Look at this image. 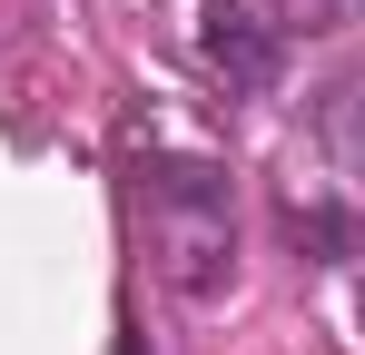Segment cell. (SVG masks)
Returning <instances> with one entry per match:
<instances>
[{"label": "cell", "mask_w": 365, "mask_h": 355, "mask_svg": "<svg viewBox=\"0 0 365 355\" xmlns=\"http://www.w3.org/2000/svg\"><path fill=\"white\" fill-rule=\"evenodd\" d=\"M138 217L148 257L178 296H217L237 277V197L217 158H138Z\"/></svg>", "instance_id": "obj_1"}, {"label": "cell", "mask_w": 365, "mask_h": 355, "mask_svg": "<svg viewBox=\"0 0 365 355\" xmlns=\"http://www.w3.org/2000/svg\"><path fill=\"white\" fill-rule=\"evenodd\" d=\"M197 50H207V69L227 79V89H267L277 79V30L257 20V10H207V30H197Z\"/></svg>", "instance_id": "obj_2"}, {"label": "cell", "mask_w": 365, "mask_h": 355, "mask_svg": "<svg viewBox=\"0 0 365 355\" xmlns=\"http://www.w3.org/2000/svg\"><path fill=\"white\" fill-rule=\"evenodd\" d=\"M316 128H326L336 158H356V168H365V69H346V79L316 99Z\"/></svg>", "instance_id": "obj_3"}, {"label": "cell", "mask_w": 365, "mask_h": 355, "mask_svg": "<svg viewBox=\"0 0 365 355\" xmlns=\"http://www.w3.org/2000/svg\"><path fill=\"white\" fill-rule=\"evenodd\" d=\"M287 237H297L306 257H356V247H365V217H336V207H306V197H287Z\"/></svg>", "instance_id": "obj_4"}, {"label": "cell", "mask_w": 365, "mask_h": 355, "mask_svg": "<svg viewBox=\"0 0 365 355\" xmlns=\"http://www.w3.org/2000/svg\"><path fill=\"white\" fill-rule=\"evenodd\" d=\"M287 10H297L306 30H326V20H346V10H356V0H287Z\"/></svg>", "instance_id": "obj_5"}]
</instances>
